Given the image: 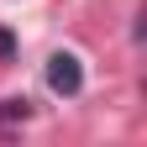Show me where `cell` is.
<instances>
[{
    "instance_id": "1",
    "label": "cell",
    "mask_w": 147,
    "mask_h": 147,
    "mask_svg": "<svg viewBox=\"0 0 147 147\" xmlns=\"http://www.w3.org/2000/svg\"><path fill=\"white\" fill-rule=\"evenodd\" d=\"M47 84H53V95H79L84 89V68L74 53H53L47 58Z\"/></svg>"
},
{
    "instance_id": "2",
    "label": "cell",
    "mask_w": 147,
    "mask_h": 147,
    "mask_svg": "<svg viewBox=\"0 0 147 147\" xmlns=\"http://www.w3.org/2000/svg\"><path fill=\"white\" fill-rule=\"evenodd\" d=\"M26 116H32L26 100H0V121H26Z\"/></svg>"
},
{
    "instance_id": "3",
    "label": "cell",
    "mask_w": 147,
    "mask_h": 147,
    "mask_svg": "<svg viewBox=\"0 0 147 147\" xmlns=\"http://www.w3.org/2000/svg\"><path fill=\"white\" fill-rule=\"evenodd\" d=\"M11 53H16V37H11L5 26H0V58H11Z\"/></svg>"
}]
</instances>
